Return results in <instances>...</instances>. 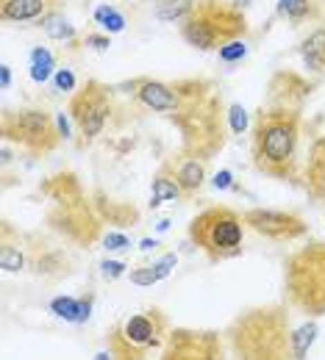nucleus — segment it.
Returning <instances> with one entry per match:
<instances>
[{"mask_svg":"<svg viewBox=\"0 0 325 360\" xmlns=\"http://www.w3.org/2000/svg\"><path fill=\"white\" fill-rule=\"evenodd\" d=\"M292 330L295 327L286 324V313L275 308L250 310L234 321L231 343L239 360H295Z\"/></svg>","mask_w":325,"mask_h":360,"instance_id":"obj_1","label":"nucleus"},{"mask_svg":"<svg viewBox=\"0 0 325 360\" xmlns=\"http://www.w3.org/2000/svg\"><path fill=\"white\" fill-rule=\"evenodd\" d=\"M23 266H26V258H23L20 250H15L9 244L0 250V269H3V272H20Z\"/></svg>","mask_w":325,"mask_h":360,"instance_id":"obj_19","label":"nucleus"},{"mask_svg":"<svg viewBox=\"0 0 325 360\" xmlns=\"http://www.w3.org/2000/svg\"><path fill=\"white\" fill-rule=\"evenodd\" d=\"M153 266H156L158 277L165 280V277H170V274H173V269L178 266V255H176V252H165L161 258H156V261H153Z\"/></svg>","mask_w":325,"mask_h":360,"instance_id":"obj_25","label":"nucleus"},{"mask_svg":"<svg viewBox=\"0 0 325 360\" xmlns=\"http://www.w3.org/2000/svg\"><path fill=\"white\" fill-rule=\"evenodd\" d=\"M50 75H56L53 72V56H50V50L34 48L31 50V81L34 83H45Z\"/></svg>","mask_w":325,"mask_h":360,"instance_id":"obj_15","label":"nucleus"},{"mask_svg":"<svg viewBox=\"0 0 325 360\" xmlns=\"http://www.w3.org/2000/svg\"><path fill=\"white\" fill-rule=\"evenodd\" d=\"M3 128L9 139H17L34 150H48L50 136H59L53 133V125L42 111H20L17 117H6Z\"/></svg>","mask_w":325,"mask_h":360,"instance_id":"obj_5","label":"nucleus"},{"mask_svg":"<svg viewBox=\"0 0 325 360\" xmlns=\"http://www.w3.org/2000/svg\"><path fill=\"white\" fill-rule=\"evenodd\" d=\"M167 335V319L158 310H142L122 319L109 335V352L114 360H142L150 349H158Z\"/></svg>","mask_w":325,"mask_h":360,"instance_id":"obj_3","label":"nucleus"},{"mask_svg":"<svg viewBox=\"0 0 325 360\" xmlns=\"http://www.w3.org/2000/svg\"><path fill=\"white\" fill-rule=\"evenodd\" d=\"M245 56H248V45H245V42H239V39H234V42H225V45L220 48V59H223L225 64L242 61Z\"/></svg>","mask_w":325,"mask_h":360,"instance_id":"obj_20","label":"nucleus"},{"mask_svg":"<svg viewBox=\"0 0 325 360\" xmlns=\"http://www.w3.org/2000/svg\"><path fill=\"white\" fill-rule=\"evenodd\" d=\"M212 186H214L217 192L231 189V186H234V174H231V169H220V172L212 177Z\"/></svg>","mask_w":325,"mask_h":360,"instance_id":"obj_29","label":"nucleus"},{"mask_svg":"<svg viewBox=\"0 0 325 360\" xmlns=\"http://www.w3.org/2000/svg\"><path fill=\"white\" fill-rule=\"evenodd\" d=\"M184 194V189L178 186L176 177H167L165 172H161L156 180H153V194H150V208H158L161 203L167 200H178Z\"/></svg>","mask_w":325,"mask_h":360,"instance_id":"obj_14","label":"nucleus"},{"mask_svg":"<svg viewBox=\"0 0 325 360\" xmlns=\"http://www.w3.org/2000/svg\"><path fill=\"white\" fill-rule=\"evenodd\" d=\"M42 31L56 39V42H64V39H73L75 37V28L62 17V14H45L42 17Z\"/></svg>","mask_w":325,"mask_h":360,"instance_id":"obj_16","label":"nucleus"},{"mask_svg":"<svg viewBox=\"0 0 325 360\" xmlns=\"http://www.w3.org/2000/svg\"><path fill=\"white\" fill-rule=\"evenodd\" d=\"M156 230H158V233H167V230H170V219H161V222L156 225Z\"/></svg>","mask_w":325,"mask_h":360,"instance_id":"obj_34","label":"nucleus"},{"mask_svg":"<svg viewBox=\"0 0 325 360\" xmlns=\"http://www.w3.org/2000/svg\"><path fill=\"white\" fill-rule=\"evenodd\" d=\"M303 56H306L308 67H314V70L322 67V61H325V31H317L314 37H308L303 42Z\"/></svg>","mask_w":325,"mask_h":360,"instance_id":"obj_17","label":"nucleus"},{"mask_svg":"<svg viewBox=\"0 0 325 360\" xmlns=\"http://www.w3.org/2000/svg\"><path fill=\"white\" fill-rule=\"evenodd\" d=\"M103 247L109 252H122V250H131V239L125 233H106L103 236Z\"/></svg>","mask_w":325,"mask_h":360,"instance_id":"obj_27","label":"nucleus"},{"mask_svg":"<svg viewBox=\"0 0 325 360\" xmlns=\"http://www.w3.org/2000/svg\"><path fill=\"white\" fill-rule=\"evenodd\" d=\"M228 122H231V130H234V133H245L248 125H250V117H248V111H245L239 103H234V106L228 108Z\"/></svg>","mask_w":325,"mask_h":360,"instance_id":"obj_23","label":"nucleus"},{"mask_svg":"<svg viewBox=\"0 0 325 360\" xmlns=\"http://www.w3.org/2000/svg\"><path fill=\"white\" fill-rule=\"evenodd\" d=\"M86 45H92L95 50H106L109 48V37H86Z\"/></svg>","mask_w":325,"mask_h":360,"instance_id":"obj_31","label":"nucleus"},{"mask_svg":"<svg viewBox=\"0 0 325 360\" xmlns=\"http://www.w3.org/2000/svg\"><path fill=\"white\" fill-rule=\"evenodd\" d=\"M125 261H111V258H106V261H100V277L103 280H120L122 274H125Z\"/></svg>","mask_w":325,"mask_h":360,"instance_id":"obj_24","label":"nucleus"},{"mask_svg":"<svg viewBox=\"0 0 325 360\" xmlns=\"http://www.w3.org/2000/svg\"><path fill=\"white\" fill-rule=\"evenodd\" d=\"M184 39H187L192 48H198V50H209V48H214L217 34H214V28H212L206 20H187V26H184Z\"/></svg>","mask_w":325,"mask_h":360,"instance_id":"obj_12","label":"nucleus"},{"mask_svg":"<svg viewBox=\"0 0 325 360\" xmlns=\"http://www.w3.org/2000/svg\"><path fill=\"white\" fill-rule=\"evenodd\" d=\"M242 219L231 208H206L189 225V239L212 258L225 261L242 252Z\"/></svg>","mask_w":325,"mask_h":360,"instance_id":"obj_2","label":"nucleus"},{"mask_svg":"<svg viewBox=\"0 0 325 360\" xmlns=\"http://www.w3.org/2000/svg\"><path fill=\"white\" fill-rule=\"evenodd\" d=\"M95 360H114V357H111V352H98Z\"/></svg>","mask_w":325,"mask_h":360,"instance_id":"obj_35","label":"nucleus"},{"mask_svg":"<svg viewBox=\"0 0 325 360\" xmlns=\"http://www.w3.org/2000/svg\"><path fill=\"white\" fill-rule=\"evenodd\" d=\"M317 335H319L317 321H303V324H297V327L292 330V352H295V360H306V354H308V349L314 346Z\"/></svg>","mask_w":325,"mask_h":360,"instance_id":"obj_13","label":"nucleus"},{"mask_svg":"<svg viewBox=\"0 0 325 360\" xmlns=\"http://www.w3.org/2000/svg\"><path fill=\"white\" fill-rule=\"evenodd\" d=\"M53 86H56V92H73L75 89V75H73V70H56V75H53Z\"/></svg>","mask_w":325,"mask_h":360,"instance_id":"obj_28","label":"nucleus"},{"mask_svg":"<svg viewBox=\"0 0 325 360\" xmlns=\"http://www.w3.org/2000/svg\"><path fill=\"white\" fill-rule=\"evenodd\" d=\"M184 12H187V3H184V0H167V6L161 3L156 14H158L161 20H176V17H181Z\"/></svg>","mask_w":325,"mask_h":360,"instance_id":"obj_26","label":"nucleus"},{"mask_svg":"<svg viewBox=\"0 0 325 360\" xmlns=\"http://www.w3.org/2000/svg\"><path fill=\"white\" fill-rule=\"evenodd\" d=\"M295 144H297V125L295 119L286 117H272V114H261V125L256 130V158L259 166L281 174L284 166L292 161L295 155Z\"/></svg>","mask_w":325,"mask_h":360,"instance_id":"obj_4","label":"nucleus"},{"mask_svg":"<svg viewBox=\"0 0 325 360\" xmlns=\"http://www.w3.org/2000/svg\"><path fill=\"white\" fill-rule=\"evenodd\" d=\"M136 97L153 111H176V106H178L176 92L165 83H158V81H142Z\"/></svg>","mask_w":325,"mask_h":360,"instance_id":"obj_9","label":"nucleus"},{"mask_svg":"<svg viewBox=\"0 0 325 360\" xmlns=\"http://www.w3.org/2000/svg\"><path fill=\"white\" fill-rule=\"evenodd\" d=\"M128 277H131V283H133V286H153V283H158V280H161L153 263L139 266V269H131V274H128Z\"/></svg>","mask_w":325,"mask_h":360,"instance_id":"obj_21","label":"nucleus"},{"mask_svg":"<svg viewBox=\"0 0 325 360\" xmlns=\"http://www.w3.org/2000/svg\"><path fill=\"white\" fill-rule=\"evenodd\" d=\"M109 111L111 108H109V103L103 100L100 92H86L73 103V117H75V122H78V128L86 139H95L103 130Z\"/></svg>","mask_w":325,"mask_h":360,"instance_id":"obj_7","label":"nucleus"},{"mask_svg":"<svg viewBox=\"0 0 325 360\" xmlns=\"http://www.w3.org/2000/svg\"><path fill=\"white\" fill-rule=\"evenodd\" d=\"M45 12V0H3V17L6 20H34Z\"/></svg>","mask_w":325,"mask_h":360,"instance_id":"obj_11","label":"nucleus"},{"mask_svg":"<svg viewBox=\"0 0 325 360\" xmlns=\"http://www.w3.org/2000/svg\"><path fill=\"white\" fill-rule=\"evenodd\" d=\"M95 20L103 26V31H106V34H120V31L125 28V17H122L117 9H111L109 3L95 9Z\"/></svg>","mask_w":325,"mask_h":360,"instance_id":"obj_18","label":"nucleus"},{"mask_svg":"<svg viewBox=\"0 0 325 360\" xmlns=\"http://www.w3.org/2000/svg\"><path fill=\"white\" fill-rule=\"evenodd\" d=\"M176 180H178V186L184 189V194H195L203 186V180H206V169H203V163L198 158H187V161L178 163Z\"/></svg>","mask_w":325,"mask_h":360,"instance_id":"obj_10","label":"nucleus"},{"mask_svg":"<svg viewBox=\"0 0 325 360\" xmlns=\"http://www.w3.org/2000/svg\"><path fill=\"white\" fill-rule=\"evenodd\" d=\"M156 247H158V239H142V241H139V250H142V252H150V250H156Z\"/></svg>","mask_w":325,"mask_h":360,"instance_id":"obj_33","label":"nucleus"},{"mask_svg":"<svg viewBox=\"0 0 325 360\" xmlns=\"http://www.w3.org/2000/svg\"><path fill=\"white\" fill-rule=\"evenodd\" d=\"M245 225H250L256 233L267 236V239H278V241H286V239H297L306 233V225L292 217V214H284V211H248L245 214Z\"/></svg>","mask_w":325,"mask_h":360,"instance_id":"obj_6","label":"nucleus"},{"mask_svg":"<svg viewBox=\"0 0 325 360\" xmlns=\"http://www.w3.org/2000/svg\"><path fill=\"white\" fill-rule=\"evenodd\" d=\"M0 83H3V89L12 86V67H9V64L0 67Z\"/></svg>","mask_w":325,"mask_h":360,"instance_id":"obj_32","label":"nucleus"},{"mask_svg":"<svg viewBox=\"0 0 325 360\" xmlns=\"http://www.w3.org/2000/svg\"><path fill=\"white\" fill-rule=\"evenodd\" d=\"M306 12H308V0H278V14H284V17L297 20Z\"/></svg>","mask_w":325,"mask_h":360,"instance_id":"obj_22","label":"nucleus"},{"mask_svg":"<svg viewBox=\"0 0 325 360\" xmlns=\"http://www.w3.org/2000/svg\"><path fill=\"white\" fill-rule=\"evenodd\" d=\"M56 130H59V136H62V139H70V119L64 117V111H62V114H56Z\"/></svg>","mask_w":325,"mask_h":360,"instance_id":"obj_30","label":"nucleus"},{"mask_svg":"<svg viewBox=\"0 0 325 360\" xmlns=\"http://www.w3.org/2000/svg\"><path fill=\"white\" fill-rule=\"evenodd\" d=\"M92 305H95V297L92 294H84V297H70V294H62V297H53L50 299V313L56 319H64L70 324H86L89 316H92Z\"/></svg>","mask_w":325,"mask_h":360,"instance_id":"obj_8","label":"nucleus"}]
</instances>
